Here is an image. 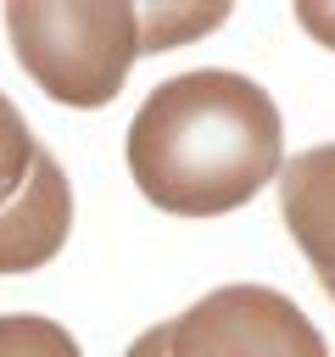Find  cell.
Segmentation results:
<instances>
[{
    "instance_id": "cell-1",
    "label": "cell",
    "mask_w": 335,
    "mask_h": 357,
    "mask_svg": "<svg viewBox=\"0 0 335 357\" xmlns=\"http://www.w3.org/2000/svg\"><path fill=\"white\" fill-rule=\"evenodd\" d=\"M285 167L279 106L229 67L162 78L128 123V173L173 218H223Z\"/></svg>"
},
{
    "instance_id": "cell-2",
    "label": "cell",
    "mask_w": 335,
    "mask_h": 357,
    "mask_svg": "<svg viewBox=\"0 0 335 357\" xmlns=\"http://www.w3.org/2000/svg\"><path fill=\"white\" fill-rule=\"evenodd\" d=\"M6 33L22 73L61 106L95 112L106 106L128 67L140 61V17L128 0H17L6 6Z\"/></svg>"
},
{
    "instance_id": "cell-3",
    "label": "cell",
    "mask_w": 335,
    "mask_h": 357,
    "mask_svg": "<svg viewBox=\"0 0 335 357\" xmlns=\"http://www.w3.org/2000/svg\"><path fill=\"white\" fill-rule=\"evenodd\" d=\"M168 357H329V346L290 296L223 284L168 324Z\"/></svg>"
},
{
    "instance_id": "cell-4",
    "label": "cell",
    "mask_w": 335,
    "mask_h": 357,
    "mask_svg": "<svg viewBox=\"0 0 335 357\" xmlns=\"http://www.w3.org/2000/svg\"><path fill=\"white\" fill-rule=\"evenodd\" d=\"M73 234V184L50 151H39L28 184L0 206V273L45 268Z\"/></svg>"
},
{
    "instance_id": "cell-5",
    "label": "cell",
    "mask_w": 335,
    "mask_h": 357,
    "mask_svg": "<svg viewBox=\"0 0 335 357\" xmlns=\"http://www.w3.org/2000/svg\"><path fill=\"white\" fill-rule=\"evenodd\" d=\"M279 218L335 301V145H313L279 167Z\"/></svg>"
},
{
    "instance_id": "cell-6",
    "label": "cell",
    "mask_w": 335,
    "mask_h": 357,
    "mask_svg": "<svg viewBox=\"0 0 335 357\" xmlns=\"http://www.w3.org/2000/svg\"><path fill=\"white\" fill-rule=\"evenodd\" d=\"M134 17H140V56H151V50H179L190 39H207L218 22H229V6L162 0V6H134Z\"/></svg>"
},
{
    "instance_id": "cell-7",
    "label": "cell",
    "mask_w": 335,
    "mask_h": 357,
    "mask_svg": "<svg viewBox=\"0 0 335 357\" xmlns=\"http://www.w3.org/2000/svg\"><path fill=\"white\" fill-rule=\"evenodd\" d=\"M0 357H84L73 329L39 312H6L0 318Z\"/></svg>"
},
{
    "instance_id": "cell-8",
    "label": "cell",
    "mask_w": 335,
    "mask_h": 357,
    "mask_svg": "<svg viewBox=\"0 0 335 357\" xmlns=\"http://www.w3.org/2000/svg\"><path fill=\"white\" fill-rule=\"evenodd\" d=\"M39 139L28 134V123H22V112L0 95V206L28 184V173H34V162H39Z\"/></svg>"
},
{
    "instance_id": "cell-9",
    "label": "cell",
    "mask_w": 335,
    "mask_h": 357,
    "mask_svg": "<svg viewBox=\"0 0 335 357\" xmlns=\"http://www.w3.org/2000/svg\"><path fill=\"white\" fill-rule=\"evenodd\" d=\"M296 22H302L324 50H335V6H324V0H302V6H296Z\"/></svg>"
},
{
    "instance_id": "cell-10",
    "label": "cell",
    "mask_w": 335,
    "mask_h": 357,
    "mask_svg": "<svg viewBox=\"0 0 335 357\" xmlns=\"http://www.w3.org/2000/svg\"><path fill=\"white\" fill-rule=\"evenodd\" d=\"M123 357H168V324H151V329H145Z\"/></svg>"
}]
</instances>
